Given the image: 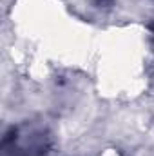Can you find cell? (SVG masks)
Segmentation results:
<instances>
[{"instance_id": "1", "label": "cell", "mask_w": 154, "mask_h": 156, "mask_svg": "<svg viewBox=\"0 0 154 156\" xmlns=\"http://www.w3.org/2000/svg\"><path fill=\"white\" fill-rule=\"evenodd\" d=\"M152 29H154V26H152Z\"/></svg>"}]
</instances>
